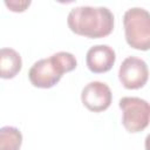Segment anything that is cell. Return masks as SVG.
<instances>
[{
    "label": "cell",
    "mask_w": 150,
    "mask_h": 150,
    "mask_svg": "<svg viewBox=\"0 0 150 150\" xmlns=\"http://www.w3.org/2000/svg\"><path fill=\"white\" fill-rule=\"evenodd\" d=\"M69 29L81 36L100 39L114 29V14L108 7L79 6L70 9L67 16Z\"/></svg>",
    "instance_id": "cell-1"
},
{
    "label": "cell",
    "mask_w": 150,
    "mask_h": 150,
    "mask_svg": "<svg viewBox=\"0 0 150 150\" xmlns=\"http://www.w3.org/2000/svg\"><path fill=\"white\" fill-rule=\"evenodd\" d=\"M76 66V57L71 53L57 52L34 62L28 71V79L34 87L48 89L59 83L62 75L74 70Z\"/></svg>",
    "instance_id": "cell-2"
},
{
    "label": "cell",
    "mask_w": 150,
    "mask_h": 150,
    "mask_svg": "<svg viewBox=\"0 0 150 150\" xmlns=\"http://www.w3.org/2000/svg\"><path fill=\"white\" fill-rule=\"evenodd\" d=\"M124 36L127 43L138 50L150 48V14L141 7H131L123 15Z\"/></svg>",
    "instance_id": "cell-3"
},
{
    "label": "cell",
    "mask_w": 150,
    "mask_h": 150,
    "mask_svg": "<svg viewBox=\"0 0 150 150\" xmlns=\"http://www.w3.org/2000/svg\"><path fill=\"white\" fill-rule=\"evenodd\" d=\"M118 107L122 110V124L127 131L136 134L148 127L150 115L148 101L136 96H124L120 100Z\"/></svg>",
    "instance_id": "cell-4"
},
{
    "label": "cell",
    "mask_w": 150,
    "mask_h": 150,
    "mask_svg": "<svg viewBox=\"0 0 150 150\" xmlns=\"http://www.w3.org/2000/svg\"><path fill=\"white\" fill-rule=\"evenodd\" d=\"M118 79L127 89H139L145 86L149 79L148 64L137 56L125 57L118 69Z\"/></svg>",
    "instance_id": "cell-5"
},
{
    "label": "cell",
    "mask_w": 150,
    "mask_h": 150,
    "mask_svg": "<svg viewBox=\"0 0 150 150\" xmlns=\"http://www.w3.org/2000/svg\"><path fill=\"white\" fill-rule=\"evenodd\" d=\"M83 105L94 112L107 110L112 101V94L108 84L101 81H91L86 84L81 91Z\"/></svg>",
    "instance_id": "cell-6"
},
{
    "label": "cell",
    "mask_w": 150,
    "mask_h": 150,
    "mask_svg": "<svg viewBox=\"0 0 150 150\" xmlns=\"http://www.w3.org/2000/svg\"><path fill=\"white\" fill-rule=\"evenodd\" d=\"M116 61L115 50L108 45H95L86 55V64L91 73L102 74L109 71Z\"/></svg>",
    "instance_id": "cell-7"
},
{
    "label": "cell",
    "mask_w": 150,
    "mask_h": 150,
    "mask_svg": "<svg viewBox=\"0 0 150 150\" xmlns=\"http://www.w3.org/2000/svg\"><path fill=\"white\" fill-rule=\"evenodd\" d=\"M22 68L21 55L13 48H0V79L9 80L15 77Z\"/></svg>",
    "instance_id": "cell-8"
},
{
    "label": "cell",
    "mask_w": 150,
    "mask_h": 150,
    "mask_svg": "<svg viewBox=\"0 0 150 150\" xmlns=\"http://www.w3.org/2000/svg\"><path fill=\"white\" fill-rule=\"evenodd\" d=\"M22 144L21 131L12 125L0 128V150H20Z\"/></svg>",
    "instance_id": "cell-9"
},
{
    "label": "cell",
    "mask_w": 150,
    "mask_h": 150,
    "mask_svg": "<svg viewBox=\"0 0 150 150\" xmlns=\"http://www.w3.org/2000/svg\"><path fill=\"white\" fill-rule=\"evenodd\" d=\"M32 1L30 0H6L5 1V5L6 7L12 11V12H15V13H21V12H25L29 6H30Z\"/></svg>",
    "instance_id": "cell-10"
}]
</instances>
